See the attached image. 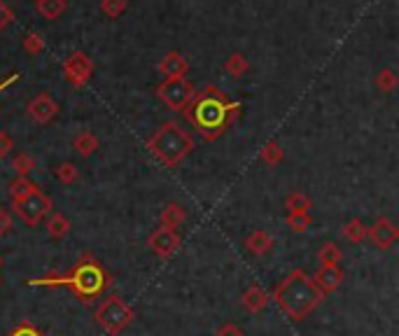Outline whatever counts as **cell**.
I'll list each match as a JSON object with an SVG mask.
<instances>
[{
    "mask_svg": "<svg viewBox=\"0 0 399 336\" xmlns=\"http://www.w3.org/2000/svg\"><path fill=\"white\" fill-rule=\"evenodd\" d=\"M10 21H12V10L3 3V0H0V31H3Z\"/></svg>",
    "mask_w": 399,
    "mask_h": 336,
    "instance_id": "obj_35",
    "label": "cell"
},
{
    "mask_svg": "<svg viewBox=\"0 0 399 336\" xmlns=\"http://www.w3.org/2000/svg\"><path fill=\"white\" fill-rule=\"evenodd\" d=\"M157 94L171 110H185L194 98V87L180 77V80H166L157 89Z\"/></svg>",
    "mask_w": 399,
    "mask_h": 336,
    "instance_id": "obj_7",
    "label": "cell"
},
{
    "mask_svg": "<svg viewBox=\"0 0 399 336\" xmlns=\"http://www.w3.org/2000/svg\"><path fill=\"white\" fill-rule=\"evenodd\" d=\"M285 206L290 213H308V208H311V199L301 192H294L285 199Z\"/></svg>",
    "mask_w": 399,
    "mask_h": 336,
    "instance_id": "obj_22",
    "label": "cell"
},
{
    "mask_svg": "<svg viewBox=\"0 0 399 336\" xmlns=\"http://www.w3.org/2000/svg\"><path fill=\"white\" fill-rule=\"evenodd\" d=\"M52 206H54L52 199H49L47 194H42L38 187H35L31 194L12 201L14 213H17L19 220L28 224V227H38V224L45 220V215L52 213Z\"/></svg>",
    "mask_w": 399,
    "mask_h": 336,
    "instance_id": "obj_6",
    "label": "cell"
},
{
    "mask_svg": "<svg viewBox=\"0 0 399 336\" xmlns=\"http://www.w3.org/2000/svg\"><path fill=\"white\" fill-rule=\"evenodd\" d=\"M0 285H3V278H0Z\"/></svg>",
    "mask_w": 399,
    "mask_h": 336,
    "instance_id": "obj_38",
    "label": "cell"
},
{
    "mask_svg": "<svg viewBox=\"0 0 399 336\" xmlns=\"http://www.w3.org/2000/svg\"><path fill=\"white\" fill-rule=\"evenodd\" d=\"M241 304L248 313H262L266 306H269V294H266L259 285H250L248 290L243 292Z\"/></svg>",
    "mask_w": 399,
    "mask_h": 336,
    "instance_id": "obj_13",
    "label": "cell"
},
{
    "mask_svg": "<svg viewBox=\"0 0 399 336\" xmlns=\"http://www.w3.org/2000/svg\"><path fill=\"white\" fill-rule=\"evenodd\" d=\"M35 5L45 19H59L66 10V0H35Z\"/></svg>",
    "mask_w": 399,
    "mask_h": 336,
    "instance_id": "obj_20",
    "label": "cell"
},
{
    "mask_svg": "<svg viewBox=\"0 0 399 336\" xmlns=\"http://www.w3.org/2000/svg\"><path fill=\"white\" fill-rule=\"evenodd\" d=\"M147 248H150L157 257L168 259V257H173L180 248V234L173 229L159 227V229L152 231L150 238H147Z\"/></svg>",
    "mask_w": 399,
    "mask_h": 336,
    "instance_id": "obj_8",
    "label": "cell"
},
{
    "mask_svg": "<svg viewBox=\"0 0 399 336\" xmlns=\"http://www.w3.org/2000/svg\"><path fill=\"white\" fill-rule=\"evenodd\" d=\"M311 278H313V283L320 287V292L327 297L329 292L339 290V285L343 283V271L339 266H320V269L315 271V276H311Z\"/></svg>",
    "mask_w": 399,
    "mask_h": 336,
    "instance_id": "obj_11",
    "label": "cell"
},
{
    "mask_svg": "<svg viewBox=\"0 0 399 336\" xmlns=\"http://www.w3.org/2000/svg\"><path fill=\"white\" fill-rule=\"evenodd\" d=\"M367 238L378 250H390L392 245L397 243L399 229L392 224V220H388V217H381V220H376L371 227H367Z\"/></svg>",
    "mask_w": 399,
    "mask_h": 336,
    "instance_id": "obj_9",
    "label": "cell"
},
{
    "mask_svg": "<svg viewBox=\"0 0 399 336\" xmlns=\"http://www.w3.org/2000/svg\"><path fill=\"white\" fill-rule=\"evenodd\" d=\"M75 150L82 154V157H91L98 150V138L91 131H82L80 136L75 138Z\"/></svg>",
    "mask_w": 399,
    "mask_h": 336,
    "instance_id": "obj_19",
    "label": "cell"
},
{
    "mask_svg": "<svg viewBox=\"0 0 399 336\" xmlns=\"http://www.w3.org/2000/svg\"><path fill=\"white\" fill-rule=\"evenodd\" d=\"M159 220H161V227H164V229L178 231L180 224L187 220V213H185V208H182L180 203H168V206L161 210Z\"/></svg>",
    "mask_w": 399,
    "mask_h": 336,
    "instance_id": "obj_15",
    "label": "cell"
},
{
    "mask_svg": "<svg viewBox=\"0 0 399 336\" xmlns=\"http://www.w3.org/2000/svg\"><path fill=\"white\" fill-rule=\"evenodd\" d=\"M47 234L52 238H63L70 234V220L63 213H54L47 220Z\"/></svg>",
    "mask_w": 399,
    "mask_h": 336,
    "instance_id": "obj_18",
    "label": "cell"
},
{
    "mask_svg": "<svg viewBox=\"0 0 399 336\" xmlns=\"http://www.w3.org/2000/svg\"><path fill=\"white\" fill-rule=\"evenodd\" d=\"M287 227H290L292 231H297V234H301V231H306L308 227H311V215L308 213H290L287 215Z\"/></svg>",
    "mask_w": 399,
    "mask_h": 336,
    "instance_id": "obj_25",
    "label": "cell"
},
{
    "mask_svg": "<svg viewBox=\"0 0 399 336\" xmlns=\"http://www.w3.org/2000/svg\"><path fill=\"white\" fill-rule=\"evenodd\" d=\"M10 229H12V215L0 206V238H3Z\"/></svg>",
    "mask_w": 399,
    "mask_h": 336,
    "instance_id": "obj_33",
    "label": "cell"
},
{
    "mask_svg": "<svg viewBox=\"0 0 399 336\" xmlns=\"http://www.w3.org/2000/svg\"><path fill=\"white\" fill-rule=\"evenodd\" d=\"M59 112V105L49 94H40L35 96L31 103H28V115H31L38 124H49Z\"/></svg>",
    "mask_w": 399,
    "mask_h": 336,
    "instance_id": "obj_10",
    "label": "cell"
},
{
    "mask_svg": "<svg viewBox=\"0 0 399 336\" xmlns=\"http://www.w3.org/2000/svg\"><path fill=\"white\" fill-rule=\"evenodd\" d=\"M215 336H245V332L236 322H224V325H220V329H217Z\"/></svg>",
    "mask_w": 399,
    "mask_h": 336,
    "instance_id": "obj_32",
    "label": "cell"
},
{
    "mask_svg": "<svg viewBox=\"0 0 399 336\" xmlns=\"http://www.w3.org/2000/svg\"><path fill=\"white\" fill-rule=\"evenodd\" d=\"M94 318H96V325L108 336H119L133 322V308L126 304L124 297L110 294V297H105L101 304L96 306Z\"/></svg>",
    "mask_w": 399,
    "mask_h": 336,
    "instance_id": "obj_5",
    "label": "cell"
},
{
    "mask_svg": "<svg viewBox=\"0 0 399 336\" xmlns=\"http://www.w3.org/2000/svg\"><path fill=\"white\" fill-rule=\"evenodd\" d=\"M376 84H378V89H381V91H392V89H395V84H397V75L392 73V70H383V73H378Z\"/></svg>",
    "mask_w": 399,
    "mask_h": 336,
    "instance_id": "obj_30",
    "label": "cell"
},
{
    "mask_svg": "<svg viewBox=\"0 0 399 336\" xmlns=\"http://www.w3.org/2000/svg\"><path fill=\"white\" fill-rule=\"evenodd\" d=\"M66 75L73 84H82L89 80L91 75V63L84 54H73L66 61Z\"/></svg>",
    "mask_w": 399,
    "mask_h": 336,
    "instance_id": "obj_12",
    "label": "cell"
},
{
    "mask_svg": "<svg viewBox=\"0 0 399 336\" xmlns=\"http://www.w3.org/2000/svg\"><path fill=\"white\" fill-rule=\"evenodd\" d=\"M147 147H150V152L161 161V164L173 168L194 150V140L180 124L166 122L152 133Z\"/></svg>",
    "mask_w": 399,
    "mask_h": 336,
    "instance_id": "obj_4",
    "label": "cell"
},
{
    "mask_svg": "<svg viewBox=\"0 0 399 336\" xmlns=\"http://www.w3.org/2000/svg\"><path fill=\"white\" fill-rule=\"evenodd\" d=\"M273 301L287 318L299 322L306 320L325 301V294L320 292V287L313 283V278L304 269H294L276 285Z\"/></svg>",
    "mask_w": 399,
    "mask_h": 336,
    "instance_id": "obj_2",
    "label": "cell"
},
{
    "mask_svg": "<svg viewBox=\"0 0 399 336\" xmlns=\"http://www.w3.org/2000/svg\"><path fill=\"white\" fill-rule=\"evenodd\" d=\"M56 178H59L63 185H73V182H77V178H80V173H77V168L73 164H61L56 166Z\"/></svg>",
    "mask_w": 399,
    "mask_h": 336,
    "instance_id": "obj_26",
    "label": "cell"
},
{
    "mask_svg": "<svg viewBox=\"0 0 399 336\" xmlns=\"http://www.w3.org/2000/svg\"><path fill=\"white\" fill-rule=\"evenodd\" d=\"M126 7L124 0H103V12L108 14V17H119V12H122Z\"/></svg>",
    "mask_w": 399,
    "mask_h": 336,
    "instance_id": "obj_31",
    "label": "cell"
},
{
    "mask_svg": "<svg viewBox=\"0 0 399 336\" xmlns=\"http://www.w3.org/2000/svg\"><path fill=\"white\" fill-rule=\"evenodd\" d=\"M12 147H14L12 138L7 136L5 131H0V159H3V157H7V154L12 152Z\"/></svg>",
    "mask_w": 399,
    "mask_h": 336,
    "instance_id": "obj_34",
    "label": "cell"
},
{
    "mask_svg": "<svg viewBox=\"0 0 399 336\" xmlns=\"http://www.w3.org/2000/svg\"><path fill=\"white\" fill-rule=\"evenodd\" d=\"M7 336H42V332L33 325V322L24 320V322H19V325L14 327Z\"/></svg>",
    "mask_w": 399,
    "mask_h": 336,
    "instance_id": "obj_29",
    "label": "cell"
},
{
    "mask_svg": "<svg viewBox=\"0 0 399 336\" xmlns=\"http://www.w3.org/2000/svg\"><path fill=\"white\" fill-rule=\"evenodd\" d=\"M0 266H3V257H0Z\"/></svg>",
    "mask_w": 399,
    "mask_h": 336,
    "instance_id": "obj_37",
    "label": "cell"
},
{
    "mask_svg": "<svg viewBox=\"0 0 399 336\" xmlns=\"http://www.w3.org/2000/svg\"><path fill=\"white\" fill-rule=\"evenodd\" d=\"M33 189H35V185L28 178H17V180H12V185H10V196H12V201H17L21 196L31 194Z\"/></svg>",
    "mask_w": 399,
    "mask_h": 336,
    "instance_id": "obj_23",
    "label": "cell"
},
{
    "mask_svg": "<svg viewBox=\"0 0 399 336\" xmlns=\"http://www.w3.org/2000/svg\"><path fill=\"white\" fill-rule=\"evenodd\" d=\"M245 248H248V252H252V255L264 257L266 252H271V248H273V238H271V234H266V231L257 229L245 238Z\"/></svg>",
    "mask_w": 399,
    "mask_h": 336,
    "instance_id": "obj_14",
    "label": "cell"
},
{
    "mask_svg": "<svg viewBox=\"0 0 399 336\" xmlns=\"http://www.w3.org/2000/svg\"><path fill=\"white\" fill-rule=\"evenodd\" d=\"M24 47H26V49H31V52H38V49H40V40H38V35H31V38H28V40L24 42Z\"/></svg>",
    "mask_w": 399,
    "mask_h": 336,
    "instance_id": "obj_36",
    "label": "cell"
},
{
    "mask_svg": "<svg viewBox=\"0 0 399 336\" xmlns=\"http://www.w3.org/2000/svg\"><path fill=\"white\" fill-rule=\"evenodd\" d=\"M318 262L320 266H339L341 262V250L336 243H325L318 252Z\"/></svg>",
    "mask_w": 399,
    "mask_h": 336,
    "instance_id": "obj_21",
    "label": "cell"
},
{
    "mask_svg": "<svg viewBox=\"0 0 399 336\" xmlns=\"http://www.w3.org/2000/svg\"><path fill=\"white\" fill-rule=\"evenodd\" d=\"M26 283L31 287H66L84 304H94L96 299H101L110 290L112 278L94 257L82 255L66 276L63 273H49V276L26 280Z\"/></svg>",
    "mask_w": 399,
    "mask_h": 336,
    "instance_id": "obj_1",
    "label": "cell"
},
{
    "mask_svg": "<svg viewBox=\"0 0 399 336\" xmlns=\"http://www.w3.org/2000/svg\"><path fill=\"white\" fill-rule=\"evenodd\" d=\"M161 73H164L168 80H180L182 75L187 73V63L180 54H168L164 61H161Z\"/></svg>",
    "mask_w": 399,
    "mask_h": 336,
    "instance_id": "obj_16",
    "label": "cell"
},
{
    "mask_svg": "<svg viewBox=\"0 0 399 336\" xmlns=\"http://www.w3.org/2000/svg\"><path fill=\"white\" fill-rule=\"evenodd\" d=\"M234 110H238V105H231L224 101L220 91L206 89L201 96L192 98V103H189L187 108V119L203 133V138L213 140L220 136L224 126L231 122Z\"/></svg>",
    "mask_w": 399,
    "mask_h": 336,
    "instance_id": "obj_3",
    "label": "cell"
},
{
    "mask_svg": "<svg viewBox=\"0 0 399 336\" xmlns=\"http://www.w3.org/2000/svg\"><path fill=\"white\" fill-rule=\"evenodd\" d=\"M12 168L17 171L19 178H26V175L35 168V161H33V157H28V154H17V157L12 159Z\"/></svg>",
    "mask_w": 399,
    "mask_h": 336,
    "instance_id": "obj_24",
    "label": "cell"
},
{
    "mask_svg": "<svg viewBox=\"0 0 399 336\" xmlns=\"http://www.w3.org/2000/svg\"><path fill=\"white\" fill-rule=\"evenodd\" d=\"M224 70H227V73H231L234 77H241L245 70H248V63H245V59H243L241 54H234L227 63H224Z\"/></svg>",
    "mask_w": 399,
    "mask_h": 336,
    "instance_id": "obj_27",
    "label": "cell"
},
{
    "mask_svg": "<svg viewBox=\"0 0 399 336\" xmlns=\"http://www.w3.org/2000/svg\"><path fill=\"white\" fill-rule=\"evenodd\" d=\"M341 234L343 238H346L348 243H353V245H360L367 241V224H364L362 220H350L343 224V229H341Z\"/></svg>",
    "mask_w": 399,
    "mask_h": 336,
    "instance_id": "obj_17",
    "label": "cell"
},
{
    "mask_svg": "<svg viewBox=\"0 0 399 336\" xmlns=\"http://www.w3.org/2000/svg\"><path fill=\"white\" fill-rule=\"evenodd\" d=\"M262 159L266 161L269 166H276L280 159H283V150H280L278 143H266L264 150H262Z\"/></svg>",
    "mask_w": 399,
    "mask_h": 336,
    "instance_id": "obj_28",
    "label": "cell"
}]
</instances>
